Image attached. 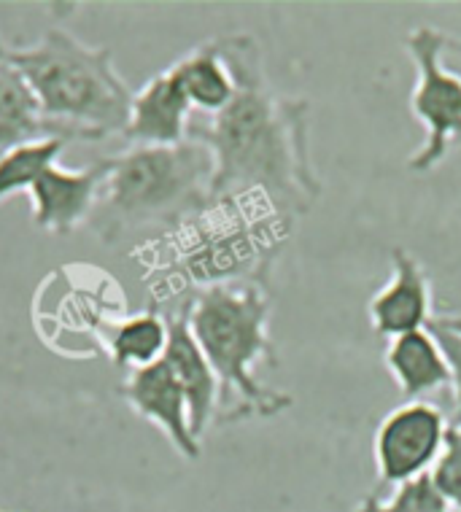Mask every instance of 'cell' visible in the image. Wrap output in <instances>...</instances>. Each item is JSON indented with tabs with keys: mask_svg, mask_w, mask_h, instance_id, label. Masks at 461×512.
Wrapping results in <instances>:
<instances>
[{
	"mask_svg": "<svg viewBox=\"0 0 461 512\" xmlns=\"http://www.w3.org/2000/svg\"><path fill=\"white\" fill-rule=\"evenodd\" d=\"M219 44L235 79V98L189 127V138L203 143L213 159L211 200L259 195L297 219L321 195L311 159V103L270 89L254 36L230 33Z\"/></svg>",
	"mask_w": 461,
	"mask_h": 512,
	"instance_id": "1",
	"label": "cell"
},
{
	"mask_svg": "<svg viewBox=\"0 0 461 512\" xmlns=\"http://www.w3.org/2000/svg\"><path fill=\"white\" fill-rule=\"evenodd\" d=\"M270 292L262 283H219L197 289L187 302V321L205 359L219 378V421L275 418L292 407V394L257 378V367H275L270 340Z\"/></svg>",
	"mask_w": 461,
	"mask_h": 512,
	"instance_id": "2",
	"label": "cell"
},
{
	"mask_svg": "<svg viewBox=\"0 0 461 512\" xmlns=\"http://www.w3.org/2000/svg\"><path fill=\"white\" fill-rule=\"evenodd\" d=\"M92 230L106 243L146 227L178 230L211 205L213 159L200 141L130 146L106 159Z\"/></svg>",
	"mask_w": 461,
	"mask_h": 512,
	"instance_id": "3",
	"label": "cell"
},
{
	"mask_svg": "<svg viewBox=\"0 0 461 512\" xmlns=\"http://www.w3.org/2000/svg\"><path fill=\"white\" fill-rule=\"evenodd\" d=\"M52 122L76 141L125 135L133 92L119 76L108 46H89L65 30H46L36 44L6 52Z\"/></svg>",
	"mask_w": 461,
	"mask_h": 512,
	"instance_id": "4",
	"label": "cell"
},
{
	"mask_svg": "<svg viewBox=\"0 0 461 512\" xmlns=\"http://www.w3.org/2000/svg\"><path fill=\"white\" fill-rule=\"evenodd\" d=\"M292 216L259 195L211 200V205L173 230L178 273L200 289L219 283H262L281 243L292 232Z\"/></svg>",
	"mask_w": 461,
	"mask_h": 512,
	"instance_id": "5",
	"label": "cell"
},
{
	"mask_svg": "<svg viewBox=\"0 0 461 512\" xmlns=\"http://www.w3.org/2000/svg\"><path fill=\"white\" fill-rule=\"evenodd\" d=\"M445 33L432 25L413 27L405 38L416 84L410 89V114L424 124L421 149L408 157V170L432 173L451 151L461 149V79L443 65Z\"/></svg>",
	"mask_w": 461,
	"mask_h": 512,
	"instance_id": "6",
	"label": "cell"
},
{
	"mask_svg": "<svg viewBox=\"0 0 461 512\" xmlns=\"http://www.w3.org/2000/svg\"><path fill=\"white\" fill-rule=\"evenodd\" d=\"M448 418L437 405L418 399L383 415L373 434L375 472L383 486H402L432 472L443 451Z\"/></svg>",
	"mask_w": 461,
	"mask_h": 512,
	"instance_id": "7",
	"label": "cell"
},
{
	"mask_svg": "<svg viewBox=\"0 0 461 512\" xmlns=\"http://www.w3.org/2000/svg\"><path fill=\"white\" fill-rule=\"evenodd\" d=\"M391 278L373 294L367 305L370 327L386 340L429 327L432 313V281L426 267L405 248H391Z\"/></svg>",
	"mask_w": 461,
	"mask_h": 512,
	"instance_id": "8",
	"label": "cell"
},
{
	"mask_svg": "<svg viewBox=\"0 0 461 512\" xmlns=\"http://www.w3.org/2000/svg\"><path fill=\"white\" fill-rule=\"evenodd\" d=\"M106 168V159L81 170L63 165L46 168L27 192L33 203V221L52 235H71L79 230L84 221L92 219Z\"/></svg>",
	"mask_w": 461,
	"mask_h": 512,
	"instance_id": "9",
	"label": "cell"
},
{
	"mask_svg": "<svg viewBox=\"0 0 461 512\" xmlns=\"http://www.w3.org/2000/svg\"><path fill=\"white\" fill-rule=\"evenodd\" d=\"M122 397L143 421L157 426L184 459H200L203 445L189 424L187 397L165 359L130 372V378L122 383Z\"/></svg>",
	"mask_w": 461,
	"mask_h": 512,
	"instance_id": "10",
	"label": "cell"
},
{
	"mask_svg": "<svg viewBox=\"0 0 461 512\" xmlns=\"http://www.w3.org/2000/svg\"><path fill=\"white\" fill-rule=\"evenodd\" d=\"M195 108L178 87L170 68L151 76L138 92H133L130 122L122 138L133 146H176L189 138Z\"/></svg>",
	"mask_w": 461,
	"mask_h": 512,
	"instance_id": "11",
	"label": "cell"
},
{
	"mask_svg": "<svg viewBox=\"0 0 461 512\" xmlns=\"http://www.w3.org/2000/svg\"><path fill=\"white\" fill-rule=\"evenodd\" d=\"M170 321V337L168 351H165V362L176 375L178 386L184 391L189 405V424L195 432L197 440H203V434L208 432V426L219 418V399H222V389H219V378L213 372L211 362L205 359L203 348L197 345L192 329H189L187 313L181 310Z\"/></svg>",
	"mask_w": 461,
	"mask_h": 512,
	"instance_id": "12",
	"label": "cell"
},
{
	"mask_svg": "<svg viewBox=\"0 0 461 512\" xmlns=\"http://www.w3.org/2000/svg\"><path fill=\"white\" fill-rule=\"evenodd\" d=\"M383 362L405 402H418L451 386L448 359L429 327L389 340Z\"/></svg>",
	"mask_w": 461,
	"mask_h": 512,
	"instance_id": "13",
	"label": "cell"
},
{
	"mask_svg": "<svg viewBox=\"0 0 461 512\" xmlns=\"http://www.w3.org/2000/svg\"><path fill=\"white\" fill-rule=\"evenodd\" d=\"M63 138L76 141L63 124L52 122L38 103L25 76L3 60L0 62V157L25 143Z\"/></svg>",
	"mask_w": 461,
	"mask_h": 512,
	"instance_id": "14",
	"label": "cell"
},
{
	"mask_svg": "<svg viewBox=\"0 0 461 512\" xmlns=\"http://www.w3.org/2000/svg\"><path fill=\"white\" fill-rule=\"evenodd\" d=\"M170 73L176 76L178 87L187 95L192 108L205 116L219 114L235 98V79L224 60L219 38H211L184 57H178L170 65Z\"/></svg>",
	"mask_w": 461,
	"mask_h": 512,
	"instance_id": "15",
	"label": "cell"
},
{
	"mask_svg": "<svg viewBox=\"0 0 461 512\" xmlns=\"http://www.w3.org/2000/svg\"><path fill=\"white\" fill-rule=\"evenodd\" d=\"M170 321L149 308L135 316L119 321L106 337L108 356L122 370H143L149 364L160 362L168 351Z\"/></svg>",
	"mask_w": 461,
	"mask_h": 512,
	"instance_id": "16",
	"label": "cell"
},
{
	"mask_svg": "<svg viewBox=\"0 0 461 512\" xmlns=\"http://www.w3.org/2000/svg\"><path fill=\"white\" fill-rule=\"evenodd\" d=\"M68 141L63 138H49V141L25 143L19 149H11L0 157V203L9 200L17 192H30L36 178L46 168L57 165V159L65 151Z\"/></svg>",
	"mask_w": 461,
	"mask_h": 512,
	"instance_id": "17",
	"label": "cell"
},
{
	"mask_svg": "<svg viewBox=\"0 0 461 512\" xmlns=\"http://www.w3.org/2000/svg\"><path fill=\"white\" fill-rule=\"evenodd\" d=\"M354 512H453L443 496L437 494L432 486L429 475L416 477L410 483H402L391 491L389 499L381 496H364L362 502L356 504Z\"/></svg>",
	"mask_w": 461,
	"mask_h": 512,
	"instance_id": "18",
	"label": "cell"
},
{
	"mask_svg": "<svg viewBox=\"0 0 461 512\" xmlns=\"http://www.w3.org/2000/svg\"><path fill=\"white\" fill-rule=\"evenodd\" d=\"M432 486L453 512H461V424H448L443 451L429 472Z\"/></svg>",
	"mask_w": 461,
	"mask_h": 512,
	"instance_id": "19",
	"label": "cell"
},
{
	"mask_svg": "<svg viewBox=\"0 0 461 512\" xmlns=\"http://www.w3.org/2000/svg\"><path fill=\"white\" fill-rule=\"evenodd\" d=\"M429 329H432V335L437 337V343L443 348L445 359H448V370H451V424H461V335H456L451 329L437 327L432 321H429Z\"/></svg>",
	"mask_w": 461,
	"mask_h": 512,
	"instance_id": "20",
	"label": "cell"
},
{
	"mask_svg": "<svg viewBox=\"0 0 461 512\" xmlns=\"http://www.w3.org/2000/svg\"><path fill=\"white\" fill-rule=\"evenodd\" d=\"M443 65L456 76V79H461V38H445Z\"/></svg>",
	"mask_w": 461,
	"mask_h": 512,
	"instance_id": "21",
	"label": "cell"
},
{
	"mask_svg": "<svg viewBox=\"0 0 461 512\" xmlns=\"http://www.w3.org/2000/svg\"><path fill=\"white\" fill-rule=\"evenodd\" d=\"M432 324L443 329H451L456 335H461V313H440V316L432 318Z\"/></svg>",
	"mask_w": 461,
	"mask_h": 512,
	"instance_id": "22",
	"label": "cell"
},
{
	"mask_svg": "<svg viewBox=\"0 0 461 512\" xmlns=\"http://www.w3.org/2000/svg\"><path fill=\"white\" fill-rule=\"evenodd\" d=\"M6 52H9V46L3 44V41H0V62L6 60Z\"/></svg>",
	"mask_w": 461,
	"mask_h": 512,
	"instance_id": "23",
	"label": "cell"
}]
</instances>
